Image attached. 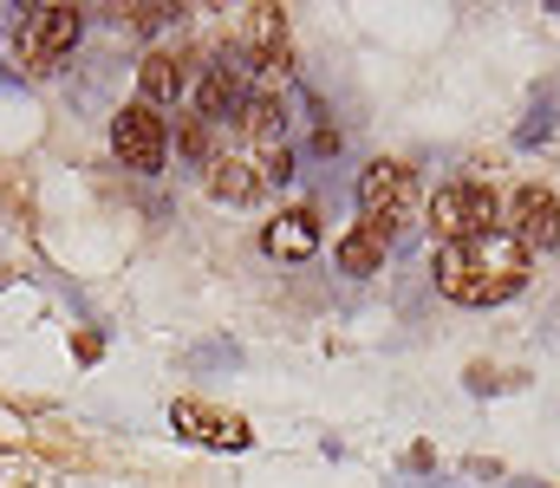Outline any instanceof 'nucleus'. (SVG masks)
<instances>
[{
	"label": "nucleus",
	"mask_w": 560,
	"mask_h": 488,
	"mask_svg": "<svg viewBox=\"0 0 560 488\" xmlns=\"http://www.w3.org/2000/svg\"><path fill=\"white\" fill-rule=\"evenodd\" d=\"M522 287H528V248L509 228L469 235V241L436 254V294L456 300V307H502Z\"/></svg>",
	"instance_id": "f257e3e1"
},
{
	"label": "nucleus",
	"mask_w": 560,
	"mask_h": 488,
	"mask_svg": "<svg viewBox=\"0 0 560 488\" xmlns=\"http://www.w3.org/2000/svg\"><path fill=\"white\" fill-rule=\"evenodd\" d=\"M423 215H430V235H436L443 248H456V241H469V235H489V228L502 222V202H495V189H482V182H443Z\"/></svg>",
	"instance_id": "f03ea898"
},
{
	"label": "nucleus",
	"mask_w": 560,
	"mask_h": 488,
	"mask_svg": "<svg viewBox=\"0 0 560 488\" xmlns=\"http://www.w3.org/2000/svg\"><path fill=\"white\" fill-rule=\"evenodd\" d=\"M248 79H255V72H248L242 46H235V39L215 46L209 72H202V85H196V118H202L209 131H215V124H242V111H248V98H255Z\"/></svg>",
	"instance_id": "7ed1b4c3"
},
{
	"label": "nucleus",
	"mask_w": 560,
	"mask_h": 488,
	"mask_svg": "<svg viewBox=\"0 0 560 488\" xmlns=\"http://www.w3.org/2000/svg\"><path fill=\"white\" fill-rule=\"evenodd\" d=\"M352 195H359V215L378 222V228H392V235L418 215V176H411V163H392V157L365 163Z\"/></svg>",
	"instance_id": "20e7f679"
},
{
	"label": "nucleus",
	"mask_w": 560,
	"mask_h": 488,
	"mask_svg": "<svg viewBox=\"0 0 560 488\" xmlns=\"http://www.w3.org/2000/svg\"><path fill=\"white\" fill-rule=\"evenodd\" d=\"M85 33V7H33L26 26H20V66L33 72H52Z\"/></svg>",
	"instance_id": "39448f33"
},
{
	"label": "nucleus",
	"mask_w": 560,
	"mask_h": 488,
	"mask_svg": "<svg viewBox=\"0 0 560 488\" xmlns=\"http://www.w3.org/2000/svg\"><path fill=\"white\" fill-rule=\"evenodd\" d=\"M112 151L125 169H138V176H156L163 157H170V124H163V111H150L143 98H131L118 118H112Z\"/></svg>",
	"instance_id": "423d86ee"
},
{
	"label": "nucleus",
	"mask_w": 560,
	"mask_h": 488,
	"mask_svg": "<svg viewBox=\"0 0 560 488\" xmlns=\"http://www.w3.org/2000/svg\"><path fill=\"white\" fill-rule=\"evenodd\" d=\"M170 430L189 437V443H202V450H255L248 417H235L222 404H202V397H176L170 404Z\"/></svg>",
	"instance_id": "0eeeda50"
},
{
	"label": "nucleus",
	"mask_w": 560,
	"mask_h": 488,
	"mask_svg": "<svg viewBox=\"0 0 560 488\" xmlns=\"http://www.w3.org/2000/svg\"><path fill=\"white\" fill-rule=\"evenodd\" d=\"M235 46H242L248 72H261V79H287V72H293L287 13H280V7H248V13H242V33H235Z\"/></svg>",
	"instance_id": "6e6552de"
},
{
	"label": "nucleus",
	"mask_w": 560,
	"mask_h": 488,
	"mask_svg": "<svg viewBox=\"0 0 560 488\" xmlns=\"http://www.w3.org/2000/svg\"><path fill=\"white\" fill-rule=\"evenodd\" d=\"M509 235L522 241V248H560V195L555 189H541V182H522L515 195H509Z\"/></svg>",
	"instance_id": "1a4fd4ad"
},
{
	"label": "nucleus",
	"mask_w": 560,
	"mask_h": 488,
	"mask_svg": "<svg viewBox=\"0 0 560 488\" xmlns=\"http://www.w3.org/2000/svg\"><path fill=\"white\" fill-rule=\"evenodd\" d=\"M261 248L275 261H313L319 254V215L313 209H280L275 222L261 228Z\"/></svg>",
	"instance_id": "9d476101"
},
{
	"label": "nucleus",
	"mask_w": 560,
	"mask_h": 488,
	"mask_svg": "<svg viewBox=\"0 0 560 488\" xmlns=\"http://www.w3.org/2000/svg\"><path fill=\"white\" fill-rule=\"evenodd\" d=\"M385 254H392V228H378V222H359V228H352V235H339V248H332L339 274H352V281L378 274V267H385Z\"/></svg>",
	"instance_id": "9b49d317"
},
{
	"label": "nucleus",
	"mask_w": 560,
	"mask_h": 488,
	"mask_svg": "<svg viewBox=\"0 0 560 488\" xmlns=\"http://www.w3.org/2000/svg\"><path fill=\"white\" fill-rule=\"evenodd\" d=\"M189 92V72H183V59L176 52H143L138 66V98L150 105V111H163V105H176Z\"/></svg>",
	"instance_id": "f8f14e48"
},
{
	"label": "nucleus",
	"mask_w": 560,
	"mask_h": 488,
	"mask_svg": "<svg viewBox=\"0 0 560 488\" xmlns=\"http://www.w3.org/2000/svg\"><path fill=\"white\" fill-rule=\"evenodd\" d=\"M202 189L215 195V202H255L261 195V169L248 157H209V169H202Z\"/></svg>",
	"instance_id": "ddd939ff"
},
{
	"label": "nucleus",
	"mask_w": 560,
	"mask_h": 488,
	"mask_svg": "<svg viewBox=\"0 0 560 488\" xmlns=\"http://www.w3.org/2000/svg\"><path fill=\"white\" fill-rule=\"evenodd\" d=\"M555 131H560V79H541L535 98H528V118L515 124V144H522V151H541Z\"/></svg>",
	"instance_id": "4468645a"
},
{
	"label": "nucleus",
	"mask_w": 560,
	"mask_h": 488,
	"mask_svg": "<svg viewBox=\"0 0 560 488\" xmlns=\"http://www.w3.org/2000/svg\"><path fill=\"white\" fill-rule=\"evenodd\" d=\"M176 157L189 163V169H209V124L202 118H183L176 124Z\"/></svg>",
	"instance_id": "2eb2a0df"
},
{
	"label": "nucleus",
	"mask_w": 560,
	"mask_h": 488,
	"mask_svg": "<svg viewBox=\"0 0 560 488\" xmlns=\"http://www.w3.org/2000/svg\"><path fill=\"white\" fill-rule=\"evenodd\" d=\"M189 365H196V371H235V365H242V345H235V338H209V345L189 352Z\"/></svg>",
	"instance_id": "dca6fc26"
},
{
	"label": "nucleus",
	"mask_w": 560,
	"mask_h": 488,
	"mask_svg": "<svg viewBox=\"0 0 560 488\" xmlns=\"http://www.w3.org/2000/svg\"><path fill=\"white\" fill-rule=\"evenodd\" d=\"M255 169H261V182H293V176H300V157H293V151H287L280 138H268Z\"/></svg>",
	"instance_id": "f3484780"
},
{
	"label": "nucleus",
	"mask_w": 560,
	"mask_h": 488,
	"mask_svg": "<svg viewBox=\"0 0 560 488\" xmlns=\"http://www.w3.org/2000/svg\"><path fill=\"white\" fill-rule=\"evenodd\" d=\"M463 384H469V397H489V391H502V384H509V378H502V371H489V365H482V358H476V365H469V371H463Z\"/></svg>",
	"instance_id": "a211bd4d"
},
{
	"label": "nucleus",
	"mask_w": 560,
	"mask_h": 488,
	"mask_svg": "<svg viewBox=\"0 0 560 488\" xmlns=\"http://www.w3.org/2000/svg\"><path fill=\"white\" fill-rule=\"evenodd\" d=\"M72 352H79V358H85V365H92V358H98V352H105V332H92V325H85V332H79V338H72Z\"/></svg>",
	"instance_id": "6ab92c4d"
},
{
	"label": "nucleus",
	"mask_w": 560,
	"mask_h": 488,
	"mask_svg": "<svg viewBox=\"0 0 560 488\" xmlns=\"http://www.w3.org/2000/svg\"><path fill=\"white\" fill-rule=\"evenodd\" d=\"M411 469H418V476L436 469V450H430V443H411Z\"/></svg>",
	"instance_id": "aec40b11"
},
{
	"label": "nucleus",
	"mask_w": 560,
	"mask_h": 488,
	"mask_svg": "<svg viewBox=\"0 0 560 488\" xmlns=\"http://www.w3.org/2000/svg\"><path fill=\"white\" fill-rule=\"evenodd\" d=\"M0 92H20V72H0Z\"/></svg>",
	"instance_id": "412c9836"
},
{
	"label": "nucleus",
	"mask_w": 560,
	"mask_h": 488,
	"mask_svg": "<svg viewBox=\"0 0 560 488\" xmlns=\"http://www.w3.org/2000/svg\"><path fill=\"white\" fill-rule=\"evenodd\" d=\"M0 13H7V7H0ZM0 33H7V20H0Z\"/></svg>",
	"instance_id": "4be33fe9"
}]
</instances>
